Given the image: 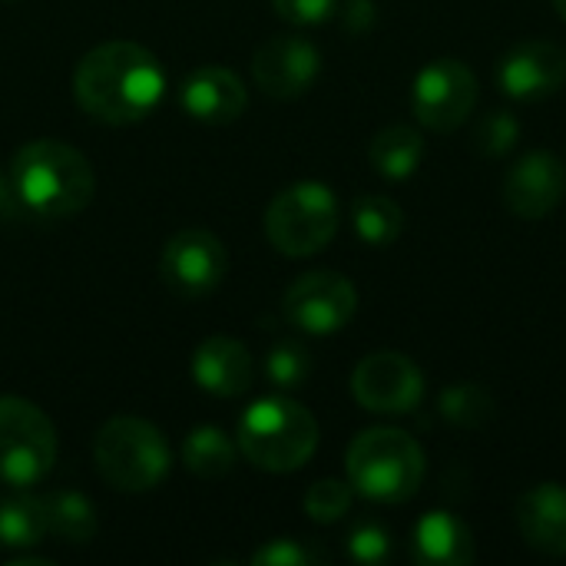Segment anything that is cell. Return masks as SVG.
Returning <instances> with one entry per match:
<instances>
[{"label": "cell", "mask_w": 566, "mask_h": 566, "mask_svg": "<svg viewBox=\"0 0 566 566\" xmlns=\"http://www.w3.org/2000/svg\"><path fill=\"white\" fill-rule=\"evenodd\" d=\"M163 93L159 60L133 40L99 43L73 70V96L99 123H136L159 106Z\"/></svg>", "instance_id": "6da1fadb"}, {"label": "cell", "mask_w": 566, "mask_h": 566, "mask_svg": "<svg viewBox=\"0 0 566 566\" xmlns=\"http://www.w3.org/2000/svg\"><path fill=\"white\" fill-rule=\"evenodd\" d=\"M10 186L40 219H66L90 206L96 176L90 159L60 139H33L13 153Z\"/></svg>", "instance_id": "7a4b0ae2"}, {"label": "cell", "mask_w": 566, "mask_h": 566, "mask_svg": "<svg viewBox=\"0 0 566 566\" xmlns=\"http://www.w3.org/2000/svg\"><path fill=\"white\" fill-rule=\"evenodd\" d=\"M318 448V424L292 398H262L239 418L242 458L269 474H289L308 464Z\"/></svg>", "instance_id": "3957f363"}, {"label": "cell", "mask_w": 566, "mask_h": 566, "mask_svg": "<svg viewBox=\"0 0 566 566\" xmlns=\"http://www.w3.org/2000/svg\"><path fill=\"white\" fill-rule=\"evenodd\" d=\"M348 484L378 504H405L418 494L424 481L421 444L398 428H371L358 434L345 458Z\"/></svg>", "instance_id": "277c9868"}, {"label": "cell", "mask_w": 566, "mask_h": 566, "mask_svg": "<svg viewBox=\"0 0 566 566\" xmlns=\"http://www.w3.org/2000/svg\"><path fill=\"white\" fill-rule=\"evenodd\" d=\"M93 461L103 481L123 494H146L169 474L172 454L163 431L143 418H109L93 441Z\"/></svg>", "instance_id": "5b68a950"}, {"label": "cell", "mask_w": 566, "mask_h": 566, "mask_svg": "<svg viewBox=\"0 0 566 566\" xmlns=\"http://www.w3.org/2000/svg\"><path fill=\"white\" fill-rule=\"evenodd\" d=\"M335 232L338 199L322 182H295L282 189L265 209V235L289 259L322 252L335 239Z\"/></svg>", "instance_id": "8992f818"}, {"label": "cell", "mask_w": 566, "mask_h": 566, "mask_svg": "<svg viewBox=\"0 0 566 566\" xmlns=\"http://www.w3.org/2000/svg\"><path fill=\"white\" fill-rule=\"evenodd\" d=\"M56 461V428L27 398L0 395V484L33 488Z\"/></svg>", "instance_id": "52a82bcc"}, {"label": "cell", "mask_w": 566, "mask_h": 566, "mask_svg": "<svg viewBox=\"0 0 566 566\" xmlns=\"http://www.w3.org/2000/svg\"><path fill=\"white\" fill-rule=\"evenodd\" d=\"M478 106V76L461 60H434L415 80V116L434 133H454Z\"/></svg>", "instance_id": "ba28073f"}, {"label": "cell", "mask_w": 566, "mask_h": 566, "mask_svg": "<svg viewBox=\"0 0 566 566\" xmlns=\"http://www.w3.org/2000/svg\"><path fill=\"white\" fill-rule=\"evenodd\" d=\"M229 272V255L219 235L206 229L176 232L159 259V275L179 298H202L222 285Z\"/></svg>", "instance_id": "9c48e42d"}, {"label": "cell", "mask_w": 566, "mask_h": 566, "mask_svg": "<svg viewBox=\"0 0 566 566\" xmlns=\"http://www.w3.org/2000/svg\"><path fill=\"white\" fill-rule=\"evenodd\" d=\"M285 318L305 335L342 332L358 308L355 285L338 272H305L285 292Z\"/></svg>", "instance_id": "30bf717a"}, {"label": "cell", "mask_w": 566, "mask_h": 566, "mask_svg": "<svg viewBox=\"0 0 566 566\" xmlns=\"http://www.w3.org/2000/svg\"><path fill=\"white\" fill-rule=\"evenodd\" d=\"M355 401L371 415H408L424 398L421 368L398 352H375L352 375Z\"/></svg>", "instance_id": "8fae6325"}, {"label": "cell", "mask_w": 566, "mask_h": 566, "mask_svg": "<svg viewBox=\"0 0 566 566\" xmlns=\"http://www.w3.org/2000/svg\"><path fill=\"white\" fill-rule=\"evenodd\" d=\"M322 70V53L305 36H272L252 56V76L275 99L302 96Z\"/></svg>", "instance_id": "7c38bea8"}, {"label": "cell", "mask_w": 566, "mask_h": 566, "mask_svg": "<svg viewBox=\"0 0 566 566\" xmlns=\"http://www.w3.org/2000/svg\"><path fill=\"white\" fill-rule=\"evenodd\" d=\"M497 83L511 99L537 103L566 83V50L551 40L517 43L497 66Z\"/></svg>", "instance_id": "4fadbf2b"}, {"label": "cell", "mask_w": 566, "mask_h": 566, "mask_svg": "<svg viewBox=\"0 0 566 566\" xmlns=\"http://www.w3.org/2000/svg\"><path fill=\"white\" fill-rule=\"evenodd\" d=\"M566 196V166L554 153H527L504 179V202L521 219H544Z\"/></svg>", "instance_id": "5bb4252c"}, {"label": "cell", "mask_w": 566, "mask_h": 566, "mask_svg": "<svg viewBox=\"0 0 566 566\" xmlns=\"http://www.w3.org/2000/svg\"><path fill=\"white\" fill-rule=\"evenodd\" d=\"M179 103L192 119L222 126V123H235L245 113L249 93H245V83L232 70L199 66L182 80Z\"/></svg>", "instance_id": "9a60e30c"}, {"label": "cell", "mask_w": 566, "mask_h": 566, "mask_svg": "<svg viewBox=\"0 0 566 566\" xmlns=\"http://www.w3.org/2000/svg\"><path fill=\"white\" fill-rule=\"evenodd\" d=\"M252 355L235 338H206L192 355V378L216 398H239L252 388Z\"/></svg>", "instance_id": "2e32d148"}, {"label": "cell", "mask_w": 566, "mask_h": 566, "mask_svg": "<svg viewBox=\"0 0 566 566\" xmlns=\"http://www.w3.org/2000/svg\"><path fill=\"white\" fill-rule=\"evenodd\" d=\"M517 531L537 554L566 557V491L560 484H537L517 501Z\"/></svg>", "instance_id": "e0dca14e"}, {"label": "cell", "mask_w": 566, "mask_h": 566, "mask_svg": "<svg viewBox=\"0 0 566 566\" xmlns=\"http://www.w3.org/2000/svg\"><path fill=\"white\" fill-rule=\"evenodd\" d=\"M415 560L424 566H468L474 564V537L464 521L448 511H431L418 521L411 541Z\"/></svg>", "instance_id": "ac0fdd59"}, {"label": "cell", "mask_w": 566, "mask_h": 566, "mask_svg": "<svg viewBox=\"0 0 566 566\" xmlns=\"http://www.w3.org/2000/svg\"><path fill=\"white\" fill-rule=\"evenodd\" d=\"M368 159L385 179H395V182L411 179L424 159V139L418 129H411L405 123L385 126L381 133H375V139L368 146Z\"/></svg>", "instance_id": "d6986e66"}, {"label": "cell", "mask_w": 566, "mask_h": 566, "mask_svg": "<svg viewBox=\"0 0 566 566\" xmlns=\"http://www.w3.org/2000/svg\"><path fill=\"white\" fill-rule=\"evenodd\" d=\"M46 511L43 497L27 494V488H17V494L0 501V547L27 551L36 547L46 537Z\"/></svg>", "instance_id": "ffe728a7"}, {"label": "cell", "mask_w": 566, "mask_h": 566, "mask_svg": "<svg viewBox=\"0 0 566 566\" xmlns=\"http://www.w3.org/2000/svg\"><path fill=\"white\" fill-rule=\"evenodd\" d=\"M43 511H46V531L63 541V544H90L96 537V507L90 504L86 494L76 491H53L43 494Z\"/></svg>", "instance_id": "44dd1931"}, {"label": "cell", "mask_w": 566, "mask_h": 566, "mask_svg": "<svg viewBox=\"0 0 566 566\" xmlns=\"http://www.w3.org/2000/svg\"><path fill=\"white\" fill-rule=\"evenodd\" d=\"M182 461L196 478L216 481V478H226L235 468V444L222 428L202 424L182 441Z\"/></svg>", "instance_id": "7402d4cb"}, {"label": "cell", "mask_w": 566, "mask_h": 566, "mask_svg": "<svg viewBox=\"0 0 566 566\" xmlns=\"http://www.w3.org/2000/svg\"><path fill=\"white\" fill-rule=\"evenodd\" d=\"M352 222L361 242L368 245H391L405 232V212L395 199L365 192L352 206Z\"/></svg>", "instance_id": "603a6c76"}, {"label": "cell", "mask_w": 566, "mask_h": 566, "mask_svg": "<svg viewBox=\"0 0 566 566\" xmlns=\"http://www.w3.org/2000/svg\"><path fill=\"white\" fill-rule=\"evenodd\" d=\"M441 415L454 428L478 431L494 418V398H491L488 388H481L474 381H464V385H454V388H448L441 395Z\"/></svg>", "instance_id": "cb8c5ba5"}, {"label": "cell", "mask_w": 566, "mask_h": 566, "mask_svg": "<svg viewBox=\"0 0 566 566\" xmlns=\"http://www.w3.org/2000/svg\"><path fill=\"white\" fill-rule=\"evenodd\" d=\"M265 375L282 391L302 388L308 381V375H312V355H308V348L298 345V342H279L265 355Z\"/></svg>", "instance_id": "d4e9b609"}, {"label": "cell", "mask_w": 566, "mask_h": 566, "mask_svg": "<svg viewBox=\"0 0 566 566\" xmlns=\"http://www.w3.org/2000/svg\"><path fill=\"white\" fill-rule=\"evenodd\" d=\"M352 497H355V488L345 481H332V478L315 481L305 494V514L315 524H335L352 511Z\"/></svg>", "instance_id": "484cf974"}, {"label": "cell", "mask_w": 566, "mask_h": 566, "mask_svg": "<svg viewBox=\"0 0 566 566\" xmlns=\"http://www.w3.org/2000/svg\"><path fill=\"white\" fill-rule=\"evenodd\" d=\"M517 139H521V123L507 109H494L474 126V149L481 156H504L514 149Z\"/></svg>", "instance_id": "4316f807"}, {"label": "cell", "mask_w": 566, "mask_h": 566, "mask_svg": "<svg viewBox=\"0 0 566 566\" xmlns=\"http://www.w3.org/2000/svg\"><path fill=\"white\" fill-rule=\"evenodd\" d=\"M348 557L358 564H385L391 557V534L381 524H358L348 534Z\"/></svg>", "instance_id": "83f0119b"}, {"label": "cell", "mask_w": 566, "mask_h": 566, "mask_svg": "<svg viewBox=\"0 0 566 566\" xmlns=\"http://www.w3.org/2000/svg\"><path fill=\"white\" fill-rule=\"evenodd\" d=\"M322 560H325L322 551H315L302 541H289V537H279V541H272L252 554L255 566H312L322 564Z\"/></svg>", "instance_id": "f1b7e54d"}, {"label": "cell", "mask_w": 566, "mask_h": 566, "mask_svg": "<svg viewBox=\"0 0 566 566\" xmlns=\"http://www.w3.org/2000/svg\"><path fill=\"white\" fill-rule=\"evenodd\" d=\"M272 7L282 20L312 27V23H325L338 10V0H272Z\"/></svg>", "instance_id": "f546056e"}, {"label": "cell", "mask_w": 566, "mask_h": 566, "mask_svg": "<svg viewBox=\"0 0 566 566\" xmlns=\"http://www.w3.org/2000/svg\"><path fill=\"white\" fill-rule=\"evenodd\" d=\"M345 23L352 30H365L371 23V0H348L345 7Z\"/></svg>", "instance_id": "4dcf8cb0"}, {"label": "cell", "mask_w": 566, "mask_h": 566, "mask_svg": "<svg viewBox=\"0 0 566 566\" xmlns=\"http://www.w3.org/2000/svg\"><path fill=\"white\" fill-rule=\"evenodd\" d=\"M13 199H17V192H13V186L3 179V172H0V216H13Z\"/></svg>", "instance_id": "1f68e13d"}, {"label": "cell", "mask_w": 566, "mask_h": 566, "mask_svg": "<svg viewBox=\"0 0 566 566\" xmlns=\"http://www.w3.org/2000/svg\"><path fill=\"white\" fill-rule=\"evenodd\" d=\"M554 7H557V13H560V20L566 23V0H554Z\"/></svg>", "instance_id": "d6a6232c"}]
</instances>
